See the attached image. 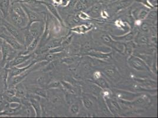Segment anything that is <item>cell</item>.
Wrapping results in <instances>:
<instances>
[{"instance_id":"16","label":"cell","mask_w":158,"mask_h":118,"mask_svg":"<svg viewBox=\"0 0 158 118\" xmlns=\"http://www.w3.org/2000/svg\"><path fill=\"white\" fill-rule=\"evenodd\" d=\"M101 5L99 4H96L93 6L89 12L90 15H92L93 17H98L101 14Z\"/></svg>"},{"instance_id":"5","label":"cell","mask_w":158,"mask_h":118,"mask_svg":"<svg viewBox=\"0 0 158 118\" xmlns=\"http://www.w3.org/2000/svg\"><path fill=\"white\" fill-rule=\"evenodd\" d=\"M33 56V54L32 53L23 54L21 52L20 54H18L13 59L8 61L4 67L7 69H10L13 67L19 66L20 65L27 62Z\"/></svg>"},{"instance_id":"39","label":"cell","mask_w":158,"mask_h":118,"mask_svg":"<svg viewBox=\"0 0 158 118\" xmlns=\"http://www.w3.org/2000/svg\"><path fill=\"white\" fill-rule=\"evenodd\" d=\"M79 18L81 19H84V20H86V19H89V16L86 14L84 13H80L79 15Z\"/></svg>"},{"instance_id":"17","label":"cell","mask_w":158,"mask_h":118,"mask_svg":"<svg viewBox=\"0 0 158 118\" xmlns=\"http://www.w3.org/2000/svg\"><path fill=\"white\" fill-rule=\"evenodd\" d=\"M111 37L112 39H114V40L118 41H131L133 39L134 34L133 33H130L126 34L125 36H119V37L111 36Z\"/></svg>"},{"instance_id":"13","label":"cell","mask_w":158,"mask_h":118,"mask_svg":"<svg viewBox=\"0 0 158 118\" xmlns=\"http://www.w3.org/2000/svg\"><path fill=\"white\" fill-rule=\"evenodd\" d=\"M41 4L46 6L47 8L49 10V11L55 17H56L58 20H59L61 23H62V20L59 14L58 13V11L53 4L50 2H46V1H41Z\"/></svg>"},{"instance_id":"18","label":"cell","mask_w":158,"mask_h":118,"mask_svg":"<svg viewBox=\"0 0 158 118\" xmlns=\"http://www.w3.org/2000/svg\"><path fill=\"white\" fill-rule=\"evenodd\" d=\"M103 72L107 76H108L109 78H110V79H116L118 75L116 69L114 68L111 67H106L104 69Z\"/></svg>"},{"instance_id":"28","label":"cell","mask_w":158,"mask_h":118,"mask_svg":"<svg viewBox=\"0 0 158 118\" xmlns=\"http://www.w3.org/2000/svg\"><path fill=\"white\" fill-rule=\"evenodd\" d=\"M83 105L85 106V107H86V109H90L92 106V101L87 98L84 97L83 98Z\"/></svg>"},{"instance_id":"42","label":"cell","mask_w":158,"mask_h":118,"mask_svg":"<svg viewBox=\"0 0 158 118\" xmlns=\"http://www.w3.org/2000/svg\"><path fill=\"white\" fill-rule=\"evenodd\" d=\"M74 21L75 22V23H79V22H80V19H79V16L77 17H75L74 19Z\"/></svg>"},{"instance_id":"26","label":"cell","mask_w":158,"mask_h":118,"mask_svg":"<svg viewBox=\"0 0 158 118\" xmlns=\"http://www.w3.org/2000/svg\"><path fill=\"white\" fill-rule=\"evenodd\" d=\"M91 56L99 59H108L110 56L109 54H103L100 53H92L90 54Z\"/></svg>"},{"instance_id":"43","label":"cell","mask_w":158,"mask_h":118,"mask_svg":"<svg viewBox=\"0 0 158 118\" xmlns=\"http://www.w3.org/2000/svg\"><path fill=\"white\" fill-rule=\"evenodd\" d=\"M2 59V52H1V48H0V61Z\"/></svg>"},{"instance_id":"25","label":"cell","mask_w":158,"mask_h":118,"mask_svg":"<svg viewBox=\"0 0 158 118\" xmlns=\"http://www.w3.org/2000/svg\"><path fill=\"white\" fill-rule=\"evenodd\" d=\"M90 89L93 93H94L95 95H99L102 91V89L96 84L91 85Z\"/></svg>"},{"instance_id":"34","label":"cell","mask_w":158,"mask_h":118,"mask_svg":"<svg viewBox=\"0 0 158 118\" xmlns=\"http://www.w3.org/2000/svg\"><path fill=\"white\" fill-rule=\"evenodd\" d=\"M56 57V53H49L48 54H47L45 56V59L48 61H53L54 59H55Z\"/></svg>"},{"instance_id":"14","label":"cell","mask_w":158,"mask_h":118,"mask_svg":"<svg viewBox=\"0 0 158 118\" xmlns=\"http://www.w3.org/2000/svg\"><path fill=\"white\" fill-rule=\"evenodd\" d=\"M39 40L40 38H36L33 40L32 42L27 47L26 49L23 52H22L21 53L23 54H28L32 53V52L36 49L37 47L38 46L39 43Z\"/></svg>"},{"instance_id":"22","label":"cell","mask_w":158,"mask_h":118,"mask_svg":"<svg viewBox=\"0 0 158 118\" xmlns=\"http://www.w3.org/2000/svg\"><path fill=\"white\" fill-rule=\"evenodd\" d=\"M102 39L105 44H106L107 45H109V46H113V44L114 42L113 40H112V37L107 34L103 35L102 36Z\"/></svg>"},{"instance_id":"2","label":"cell","mask_w":158,"mask_h":118,"mask_svg":"<svg viewBox=\"0 0 158 118\" xmlns=\"http://www.w3.org/2000/svg\"><path fill=\"white\" fill-rule=\"evenodd\" d=\"M1 24L8 33L14 37L21 44L24 46V34L22 29L14 26L13 24L3 18L1 20Z\"/></svg>"},{"instance_id":"6","label":"cell","mask_w":158,"mask_h":118,"mask_svg":"<svg viewBox=\"0 0 158 118\" xmlns=\"http://www.w3.org/2000/svg\"><path fill=\"white\" fill-rule=\"evenodd\" d=\"M23 115H25V112L22 104H19V106L16 107H11L9 106L4 110L0 111V116H13Z\"/></svg>"},{"instance_id":"1","label":"cell","mask_w":158,"mask_h":118,"mask_svg":"<svg viewBox=\"0 0 158 118\" xmlns=\"http://www.w3.org/2000/svg\"><path fill=\"white\" fill-rule=\"evenodd\" d=\"M1 50L2 52V59L0 61V66L4 67L8 61L13 59L17 55V51L10 46L4 40L1 39Z\"/></svg>"},{"instance_id":"24","label":"cell","mask_w":158,"mask_h":118,"mask_svg":"<svg viewBox=\"0 0 158 118\" xmlns=\"http://www.w3.org/2000/svg\"><path fill=\"white\" fill-rule=\"evenodd\" d=\"M36 82L39 85L43 87V86H44L46 83V78L45 76L40 75L39 76H38L36 79Z\"/></svg>"},{"instance_id":"15","label":"cell","mask_w":158,"mask_h":118,"mask_svg":"<svg viewBox=\"0 0 158 118\" xmlns=\"http://www.w3.org/2000/svg\"><path fill=\"white\" fill-rule=\"evenodd\" d=\"M23 32L24 34V46L26 48L27 46H28L34 39V38L33 37V36L31 34V33H30L28 28H24L22 29Z\"/></svg>"},{"instance_id":"20","label":"cell","mask_w":158,"mask_h":118,"mask_svg":"<svg viewBox=\"0 0 158 118\" xmlns=\"http://www.w3.org/2000/svg\"><path fill=\"white\" fill-rule=\"evenodd\" d=\"M95 83L96 85L99 86L102 89H107L109 87V84L107 83V82L105 79H103L102 78H99L96 79Z\"/></svg>"},{"instance_id":"3","label":"cell","mask_w":158,"mask_h":118,"mask_svg":"<svg viewBox=\"0 0 158 118\" xmlns=\"http://www.w3.org/2000/svg\"><path fill=\"white\" fill-rule=\"evenodd\" d=\"M2 28L3 30L0 32V39L4 40L10 46L16 51H20L21 52H23L26 49L25 46L21 44L14 37L11 36L3 27Z\"/></svg>"},{"instance_id":"45","label":"cell","mask_w":158,"mask_h":118,"mask_svg":"<svg viewBox=\"0 0 158 118\" xmlns=\"http://www.w3.org/2000/svg\"><path fill=\"white\" fill-rule=\"evenodd\" d=\"M104 1H110V0H104Z\"/></svg>"},{"instance_id":"36","label":"cell","mask_w":158,"mask_h":118,"mask_svg":"<svg viewBox=\"0 0 158 118\" xmlns=\"http://www.w3.org/2000/svg\"><path fill=\"white\" fill-rule=\"evenodd\" d=\"M139 41L142 44H146L148 43V38L144 35H142L139 37Z\"/></svg>"},{"instance_id":"27","label":"cell","mask_w":158,"mask_h":118,"mask_svg":"<svg viewBox=\"0 0 158 118\" xmlns=\"http://www.w3.org/2000/svg\"><path fill=\"white\" fill-rule=\"evenodd\" d=\"M89 28H88L85 26H81L75 27L72 29L73 31L76 32L78 33H85L87 30H89Z\"/></svg>"},{"instance_id":"38","label":"cell","mask_w":158,"mask_h":118,"mask_svg":"<svg viewBox=\"0 0 158 118\" xmlns=\"http://www.w3.org/2000/svg\"><path fill=\"white\" fill-rule=\"evenodd\" d=\"M141 29L144 32H148L149 31V24L148 23H143L141 25Z\"/></svg>"},{"instance_id":"41","label":"cell","mask_w":158,"mask_h":118,"mask_svg":"<svg viewBox=\"0 0 158 118\" xmlns=\"http://www.w3.org/2000/svg\"><path fill=\"white\" fill-rule=\"evenodd\" d=\"M70 0H61V4L63 6H67L68 4H69Z\"/></svg>"},{"instance_id":"8","label":"cell","mask_w":158,"mask_h":118,"mask_svg":"<svg viewBox=\"0 0 158 118\" xmlns=\"http://www.w3.org/2000/svg\"><path fill=\"white\" fill-rule=\"evenodd\" d=\"M129 64L133 69L138 70L146 71L148 69V67L145 64L144 61L136 56H131L129 57Z\"/></svg>"},{"instance_id":"11","label":"cell","mask_w":158,"mask_h":118,"mask_svg":"<svg viewBox=\"0 0 158 118\" xmlns=\"http://www.w3.org/2000/svg\"><path fill=\"white\" fill-rule=\"evenodd\" d=\"M15 91V96L18 98L23 99L26 98L27 91L25 86L23 83V82L17 84L14 87Z\"/></svg>"},{"instance_id":"32","label":"cell","mask_w":158,"mask_h":118,"mask_svg":"<svg viewBox=\"0 0 158 118\" xmlns=\"http://www.w3.org/2000/svg\"><path fill=\"white\" fill-rule=\"evenodd\" d=\"M148 14V12L146 10H141L138 14L139 19L140 20H143L147 17Z\"/></svg>"},{"instance_id":"35","label":"cell","mask_w":158,"mask_h":118,"mask_svg":"<svg viewBox=\"0 0 158 118\" xmlns=\"http://www.w3.org/2000/svg\"><path fill=\"white\" fill-rule=\"evenodd\" d=\"M63 50V47L58 46V47H54V48H53L50 49L49 53L57 54V53H59L60 52H61Z\"/></svg>"},{"instance_id":"9","label":"cell","mask_w":158,"mask_h":118,"mask_svg":"<svg viewBox=\"0 0 158 118\" xmlns=\"http://www.w3.org/2000/svg\"><path fill=\"white\" fill-rule=\"evenodd\" d=\"M30 33L34 39L40 38L44 31V27L41 21L34 22L28 27Z\"/></svg>"},{"instance_id":"21","label":"cell","mask_w":158,"mask_h":118,"mask_svg":"<svg viewBox=\"0 0 158 118\" xmlns=\"http://www.w3.org/2000/svg\"><path fill=\"white\" fill-rule=\"evenodd\" d=\"M133 1L134 0H120L118 4V10H120L126 8L129 6Z\"/></svg>"},{"instance_id":"44","label":"cell","mask_w":158,"mask_h":118,"mask_svg":"<svg viewBox=\"0 0 158 118\" xmlns=\"http://www.w3.org/2000/svg\"><path fill=\"white\" fill-rule=\"evenodd\" d=\"M38 1H45L46 0H38Z\"/></svg>"},{"instance_id":"37","label":"cell","mask_w":158,"mask_h":118,"mask_svg":"<svg viewBox=\"0 0 158 118\" xmlns=\"http://www.w3.org/2000/svg\"><path fill=\"white\" fill-rule=\"evenodd\" d=\"M110 106L112 107V108L114 109L115 110H118L120 109L118 103L113 100H110Z\"/></svg>"},{"instance_id":"40","label":"cell","mask_w":158,"mask_h":118,"mask_svg":"<svg viewBox=\"0 0 158 118\" xmlns=\"http://www.w3.org/2000/svg\"><path fill=\"white\" fill-rule=\"evenodd\" d=\"M90 44L88 43H86L85 44H84L83 46V50L85 51H87V50H89V49L90 48Z\"/></svg>"},{"instance_id":"19","label":"cell","mask_w":158,"mask_h":118,"mask_svg":"<svg viewBox=\"0 0 158 118\" xmlns=\"http://www.w3.org/2000/svg\"><path fill=\"white\" fill-rule=\"evenodd\" d=\"M32 92L37 95L38 96H40L43 98H46L47 97V92L46 90L43 88L42 87H35L32 89Z\"/></svg>"},{"instance_id":"23","label":"cell","mask_w":158,"mask_h":118,"mask_svg":"<svg viewBox=\"0 0 158 118\" xmlns=\"http://www.w3.org/2000/svg\"><path fill=\"white\" fill-rule=\"evenodd\" d=\"M9 106H10V104L2 97L1 95H0V111L4 110Z\"/></svg>"},{"instance_id":"31","label":"cell","mask_w":158,"mask_h":118,"mask_svg":"<svg viewBox=\"0 0 158 118\" xmlns=\"http://www.w3.org/2000/svg\"><path fill=\"white\" fill-rule=\"evenodd\" d=\"M124 45H125V53L127 56L130 57L133 52V48L132 46L130 45H126V44Z\"/></svg>"},{"instance_id":"10","label":"cell","mask_w":158,"mask_h":118,"mask_svg":"<svg viewBox=\"0 0 158 118\" xmlns=\"http://www.w3.org/2000/svg\"><path fill=\"white\" fill-rule=\"evenodd\" d=\"M11 0H0V12L2 14V18L7 19L11 8Z\"/></svg>"},{"instance_id":"33","label":"cell","mask_w":158,"mask_h":118,"mask_svg":"<svg viewBox=\"0 0 158 118\" xmlns=\"http://www.w3.org/2000/svg\"><path fill=\"white\" fill-rule=\"evenodd\" d=\"M147 17H148V18L151 19V20L156 19V18H157V11L156 10L152 11L149 13H148Z\"/></svg>"},{"instance_id":"7","label":"cell","mask_w":158,"mask_h":118,"mask_svg":"<svg viewBox=\"0 0 158 118\" xmlns=\"http://www.w3.org/2000/svg\"><path fill=\"white\" fill-rule=\"evenodd\" d=\"M21 5L26 14L27 17L28 19V24L26 28H28V27L30 26L34 22H37V21L41 22V19L39 14H38L33 10L29 8L26 4L23 3H21Z\"/></svg>"},{"instance_id":"12","label":"cell","mask_w":158,"mask_h":118,"mask_svg":"<svg viewBox=\"0 0 158 118\" xmlns=\"http://www.w3.org/2000/svg\"><path fill=\"white\" fill-rule=\"evenodd\" d=\"M29 102L34 111V112L35 113V116L37 117L41 116V106H40L38 100L35 98H34L33 97H31L29 99Z\"/></svg>"},{"instance_id":"4","label":"cell","mask_w":158,"mask_h":118,"mask_svg":"<svg viewBox=\"0 0 158 118\" xmlns=\"http://www.w3.org/2000/svg\"><path fill=\"white\" fill-rule=\"evenodd\" d=\"M6 20L20 29H23L26 27L28 24L27 18H24L20 16L18 14L14 12L11 8L9 11L8 15Z\"/></svg>"},{"instance_id":"30","label":"cell","mask_w":158,"mask_h":118,"mask_svg":"<svg viewBox=\"0 0 158 118\" xmlns=\"http://www.w3.org/2000/svg\"><path fill=\"white\" fill-rule=\"evenodd\" d=\"M70 111L72 114L77 113L79 111V105H77V104H73L70 107Z\"/></svg>"},{"instance_id":"29","label":"cell","mask_w":158,"mask_h":118,"mask_svg":"<svg viewBox=\"0 0 158 118\" xmlns=\"http://www.w3.org/2000/svg\"><path fill=\"white\" fill-rule=\"evenodd\" d=\"M60 85V83L59 81L54 80L48 83L47 87L48 88H56V87H58Z\"/></svg>"}]
</instances>
